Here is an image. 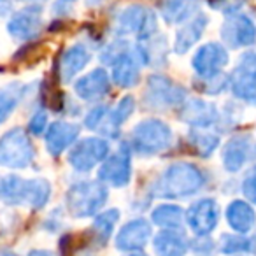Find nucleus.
<instances>
[{
  "instance_id": "f257e3e1",
  "label": "nucleus",
  "mask_w": 256,
  "mask_h": 256,
  "mask_svg": "<svg viewBox=\"0 0 256 256\" xmlns=\"http://www.w3.org/2000/svg\"><path fill=\"white\" fill-rule=\"evenodd\" d=\"M51 182L48 179H25L16 174H8L0 179V198L8 206H26L39 210L50 202Z\"/></svg>"
},
{
  "instance_id": "f03ea898",
  "label": "nucleus",
  "mask_w": 256,
  "mask_h": 256,
  "mask_svg": "<svg viewBox=\"0 0 256 256\" xmlns=\"http://www.w3.org/2000/svg\"><path fill=\"white\" fill-rule=\"evenodd\" d=\"M204 186V176L193 164L178 162L162 174L154 186V195L164 198H186Z\"/></svg>"
},
{
  "instance_id": "7ed1b4c3",
  "label": "nucleus",
  "mask_w": 256,
  "mask_h": 256,
  "mask_svg": "<svg viewBox=\"0 0 256 256\" xmlns=\"http://www.w3.org/2000/svg\"><path fill=\"white\" fill-rule=\"evenodd\" d=\"M36 160V148L25 128L14 126L0 136V167L23 170Z\"/></svg>"
},
{
  "instance_id": "20e7f679",
  "label": "nucleus",
  "mask_w": 256,
  "mask_h": 256,
  "mask_svg": "<svg viewBox=\"0 0 256 256\" xmlns=\"http://www.w3.org/2000/svg\"><path fill=\"white\" fill-rule=\"evenodd\" d=\"M67 209L74 218L95 216L107 202V188L104 182L82 181L76 182L67 192Z\"/></svg>"
},
{
  "instance_id": "39448f33",
  "label": "nucleus",
  "mask_w": 256,
  "mask_h": 256,
  "mask_svg": "<svg viewBox=\"0 0 256 256\" xmlns=\"http://www.w3.org/2000/svg\"><path fill=\"white\" fill-rule=\"evenodd\" d=\"M172 144V132L167 123L160 120H144L134 128L132 146L142 156L164 153Z\"/></svg>"
},
{
  "instance_id": "423d86ee",
  "label": "nucleus",
  "mask_w": 256,
  "mask_h": 256,
  "mask_svg": "<svg viewBox=\"0 0 256 256\" xmlns=\"http://www.w3.org/2000/svg\"><path fill=\"white\" fill-rule=\"evenodd\" d=\"M42 25L44 20L40 6H26L9 16L6 28H8L11 39L18 40V42H28L40 36Z\"/></svg>"
},
{
  "instance_id": "0eeeda50",
  "label": "nucleus",
  "mask_w": 256,
  "mask_h": 256,
  "mask_svg": "<svg viewBox=\"0 0 256 256\" xmlns=\"http://www.w3.org/2000/svg\"><path fill=\"white\" fill-rule=\"evenodd\" d=\"M109 153V144L98 137H88L72 146L68 153V164L76 172H90L100 162H104Z\"/></svg>"
},
{
  "instance_id": "6e6552de",
  "label": "nucleus",
  "mask_w": 256,
  "mask_h": 256,
  "mask_svg": "<svg viewBox=\"0 0 256 256\" xmlns=\"http://www.w3.org/2000/svg\"><path fill=\"white\" fill-rule=\"evenodd\" d=\"M120 34H134L139 40H148L156 34V18L142 6H128L118 18Z\"/></svg>"
},
{
  "instance_id": "1a4fd4ad",
  "label": "nucleus",
  "mask_w": 256,
  "mask_h": 256,
  "mask_svg": "<svg viewBox=\"0 0 256 256\" xmlns=\"http://www.w3.org/2000/svg\"><path fill=\"white\" fill-rule=\"evenodd\" d=\"M132 179V158L126 144H121L114 154L102 162L98 170V181L104 184L124 188Z\"/></svg>"
},
{
  "instance_id": "9d476101",
  "label": "nucleus",
  "mask_w": 256,
  "mask_h": 256,
  "mask_svg": "<svg viewBox=\"0 0 256 256\" xmlns=\"http://www.w3.org/2000/svg\"><path fill=\"white\" fill-rule=\"evenodd\" d=\"M186 92L181 86L174 84L165 76H151L148 79V90L144 93V102L153 109H165V107L178 106L184 100Z\"/></svg>"
},
{
  "instance_id": "9b49d317",
  "label": "nucleus",
  "mask_w": 256,
  "mask_h": 256,
  "mask_svg": "<svg viewBox=\"0 0 256 256\" xmlns=\"http://www.w3.org/2000/svg\"><path fill=\"white\" fill-rule=\"evenodd\" d=\"M230 88L237 98L256 104V53H246L230 76Z\"/></svg>"
},
{
  "instance_id": "f8f14e48",
  "label": "nucleus",
  "mask_w": 256,
  "mask_h": 256,
  "mask_svg": "<svg viewBox=\"0 0 256 256\" xmlns=\"http://www.w3.org/2000/svg\"><path fill=\"white\" fill-rule=\"evenodd\" d=\"M228 64V53L221 44L207 42L195 53L192 65L195 72L202 79H209L214 76H220L223 67Z\"/></svg>"
},
{
  "instance_id": "ddd939ff",
  "label": "nucleus",
  "mask_w": 256,
  "mask_h": 256,
  "mask_svg": "<svg viewBox=\"0 0 256 256\" xmlns=\"http://www.w3.org/2000/svg\"><path fill=\"white\" fill-rule=\"evenodd\" d=\"M221 37L230 48L251 46L256 40V25L246 14H230L221 26Z\"/></svg>"
},
{
  "instance_id": "4468645a",
  "label": "nucleus",
  "mask_w": 256,
  "mask_h": 256,
  "mask_svg": "<svg viewBox=\"0 0 256 256\" xmlns=\"http://www.w3.org/2000/svg\"><path fill=\"white\" fill-rule=\"evenodd\" d=\"M186 220L193 234L198 237H206L216 228L220 220V207L212 198H202L190 207Z\"/></svg>"
},
{
  "instance_id": "2eb2a0df",
  "label": "nucleus",
  "mask_w": 256,
  "mask_h": 256,
  "mask_svg": "<svg viewBox=\"0 0 256 256\" xmlns=\"http://www.w3.org/2000/svg\"><path fill=\"white\" fill-rule=\"evenodd\" d=\"M81 128L76 123L70 121H54L48 126L46 130V150L51 156H60L64 151H67L72 144L76 142V139L79 137Z\"/></svg>"
},
{
  "instance_id": "dca6fc26",
  "label": "nucleus",
  "mask_w": 256,
  "mask_h": 256,
  "mask_svg": "<svg viewBox=\"0 0 256 256\" xmlns=\"http://www.w3.org/2000/svg\"><path fill=\"white\" fill-rule=\"evenodd\" d=\"M151 237V224L142 218L128 221L116 237V248L120 251H139L148 244Z\"/></svg>"
},
{
  "instance_id": "f3484780",
  "label": "nucleus",
  "mask_w": 256,
  "mask_h": 256,
  "mask_svg": "<svg viewBox=\"0 0 256 256\" xmlns=\"http://www.w3.org/2000/svg\"><path fill=\"white\" fill-rule=\"evenodd\" d=\"M76 95L86 102H96L104 98L110 90V79L104 68H95L90 74L82 76L74 84Z\"/></svg>"
},
{
  "instance_id": "a211bd4d",
  "label": "nucleus",
  "mask_w": 256,
  "mask_h": 256,
  "mask_svg": "<svg viewBox=\"0 0 256 256\" xmlns=\"http://www.w3.org/2000/svg\"><path fill=\"white\" fill-rule=\"evenodd\" d=\"M90 58H92V54H90V51L82 44H76V46H70L68 50H65L60 54V62H58L60 81H72L76 78V74H79L88 65Z\"/></svg>"
},
{
  "instance_id": "6ab92c4d",
  "label": "nucleus",
  "mask_w": 256,
  "mask_h": 256,
  "mask_svg": "<svg viewBox=\"0 0 256 256\" xmlns=\"http://www.w3.org/2000/svg\"><path fill=\"white\" fill-rule=\"evenodd\" d=\"M181 120L196 128L209 126L218 120V109L214 107V104L206 102V100H186L181 109Z\"/></svg>"
},
{
  "instance_id": "aec40b11",
  "label": "nucleus",
  "mask_w": 256,
  "mask_h": 256,
  "mask_svg": "<svg viewBox=\"0 0 256 256\" xmlns=\"http://www.w3.org/2000/svg\"><path fill=\"white\" fill-rule=\"evenodd\" d=\"M140 68L132 51L128 50L112 64V81L120 88H132L139 82Z\"/></svg>"
},
{
  "instance_id": "412c9836",
  "label": "nucleus",
  "mask_w": 256,
  "mask_h": 256,
  "mask_svg": "<svg viewBox=\"0 0 256 256\" xmlns=\"http://www.w3.org/2000/svg\"><path fill=\"white\" fill-rule=\"evenodd\" d=\"M251 144L244 136H235L226 142L223 150V164L228 172H238L248 162Z\"/></svg>"
},
{
  "instance_id": "4be33fe9",
  "label": "nucleus",
  "mask_w": 256,
  "mask_h": 256,
  "mask_svg": "<svg viewBox=\"0 0 256 256\" xmlns=\"http://www.w3.org/2000/svg\"><path fill=\"white\" fill-rule=\"evenodd\" d=\"M226 221L237 234H248L256 223L254 209L244 200H234L226 207Z\"/></svg>"
},
{
  "instance_id": "5701e85b",
  "label": "nucleus",
  "mask_w": 256,
  "mask_h": 256,
  "mask_svg": "<svg viewBox=\"0 0 256 256\" xmlns=\"http://www.w3.org/2000/svg\"><path fill=\"white\" fill-rule=\"evenodd\" d=\"M28 86L23 82H9L0 86V126L12 116L22 100L25 98Z\"/></svg>"
},
{
  "instance_id": "b1692460",
  "label": "nucleus",
  "mask_w": 256,
  "mask_h": 256,
  "mask_svg": "<svg viewBox=\"0 0 256 256\" xmlns=\"http://www.w3.org/2000/svg\"><path fill=\"white\" fill-rule=\"evenodd\" d=\"M207 26V16L206 14H198L196 18H193L192 22H188V25L182 26L181 30H178L176 34V40H174V51L178 54H182L193 48L198 39L204 36V30Z\"/></svg>"
},
{
  "instance_id": "393cba45",
  "label": "nucleus",
  "mask_w": 256,
  "mask_h": 256,
  "mask_svg": "<svg viewBox=\"0 0 256 256\" xmlns=\"http://www.w3.org/2000/svg\"><path fill=\"white\" fill-rule=\"evenodd\" d=\"M134 109H136V100H134V96H124V98H121L120 104L114 107L112 112H109L106 118H104V121L100 123L98 128L102 130V132H106L107 136L116 137L120 126L128 120V118L132 116Z\"/></svg>"
},
{
  "instance_id": "a878e982",
  "label": "nucleus",
  "mask_w": 256,
  "mask_h": 256,
  "mask_svg": "<svg viewBox=\"0 0 256 256\" xmlns=\"http://www.w3.org/2000/svg\"><path fill=\"white\" fill-rule=\"evenodd\" d=\"M154 251L158 256H184L188 242L179 232L164 230L154 237Z\"/></svg>"
},
{
  "instance_id": "bb28decb",
  "label": "nucleus",
  "mask_w": 256,
  "mask_h": 256,
  "mask_svg": "<svg viewBox=\"0 0 256 256\" xmlns=\"http://www.w3.org/2000/svg\"><path fill=\"white\" fill-rule=\"evenodd\" d=\"M198 9V0H164L162 2V18L170 25L188 20Z\"/></svg>"
},
{
  "instance_id": "cd10ccee",
  "label": "nucleus",
  "mask_w": 256,
  "mask_h": 256,
  "mask_svg": "<svg viewBox=\"0 0 256 256\" xmlns=\"http://www.w3.org/2000/svg\"><path fill=\"white\" fill-rule=\"evenodd\" d=\"M153 223L158 226L165 228V230H176L179 232L182 228V221H184V210L179 206H172V204H164L158 206L151 214Z\"/></svg>"
},
{
  "instance_id": "c85d7f7f",
  "label": "nucleus",
  "mask_w": 256,
  "mask_h": 256,
  "mask_svg": "<svg viewBox=\"0 0 256 256\" xmlns=\"http://www.w3.org/2000/svg\"><path fill=\"white\" fill-rule=\"evenodd\" d=\"M118 220H120V210H118V209L104 210L100 216H96L92 232H93V235H95V238L102 246H106L107 240H109V237L112 235Z\"/></svg>"
},
{
  "instance_id": "c756f323",
  "label": "nucleus",
  "mask_w": 256,
  "mask_h": 256,
  "mask_svg": "<svg viewBox=\"0 0 256 256\" xmlns=\"http://www.w3.org/2000/svg\"><path fill=\"white\" fill-rule=\"evenodd\" d=\"M190 140H192L195 150L198 151L204 158L210 156L212 151L218 148V144H220V137L214 136V134H210V132H204V130H200V128H195V130L190 132Z\"/></svg>"
},
{
  "instance_id": "7c9ffc66",
  "label": "nucleus",
  "mask_w": 256,
  "mask_h": 256,
  "mask_svg": "<svg viewBox=\"0 0 256 256\" xmlns=\"http://www.w3.org/2000/svg\"><path fill=\"white\" fill-rule=\"evenodd\" d=\"M221 251L224 254H235V252L249 251V238L228 237V235H224L223 240H221Z\"/></svg>"
},
{
  "instance_id": "2f4dec72",
  "label": "nucleus",
  "mask_w": 256,
  "mask_h": 256,
  "mask_svg": "<svg viewBox=\"0 0 256 256\" xmlns=\"http://www.w3.org/2000/svg\"><path fill=\"white\" fill-rule=\"evenodd\" d=\"M48 130V112L44 109H37L32 114L28 121V130L26 132L32 134V136H42Z\"/></svg>"
},
{
  "instance_id": "473e14b6",
  "label": "nucleus",
  "mask_w": 256,
  "mask_h": 256,
  "mask_svg": "<svg viewBox=\"0 0 256 256\" xmlns=\"http://www.w3.org/2000/svg\"><path fill=\"white\" fill-rule=\"evenodd\" d=\"M242 193L249 202L256 204V167L249 170L244 181H242Z\"/></svg>"
},
{
  "instance_id": "72a5a7b5",
  "label": "nucleus",
  "mask_w": 256,
  "mask_h": 256,
  "mask_svg": "<svg viewBox=\"0 0 256 256\" xmlns=\"http://www.w3.org/2000/svg\"><path fill=\"white\" fill-rule=\"evenodd\" d=\"M107 107L106 106H98L95 107V109H92L88 112V116L84 118V124L88 128H92V130H96V128L100 126V123L104 121V118L107 116Z\"/></svg>"
},
{
  "instance_id": "f704fd0d",
  "label": "nucleus",
  "mask_w": 256,
  "mask_h": 256,
  "mask_svg": "<svg viewBox=\"0 0 256 256\" xmlns=\"http://www.w3.org/2000/svg\"><path fill=\"white\" fill-rule=\"evenodd\" d=\"M11 11V2L9 0H0V16L8 14Z\"/></svg>"
},
{
  "instance_id": "c9c22d12",
  "label": "nucleus",
  "mask_w": 256,
  "mask_h": 256,
  "mask_svg": "<svg viewBox=\"0 0 256 256\" xmlns=\"http://www.w3.org/2000/svg\"><path fill=\"white\" fill-rule=\"evenodd\" d=\"M28 256H54L51 251H46V249H34V251L28 252Z\"/></svg>"
},
{
  "instance_id": "e433bc0d",
  "label": "nucleus",
  "mask_w": 256,
  "mask_h": 256,
  "mask_svg": "<svg viewBox=\"0 0 256 256\" xmlns=\"http://www.w3.org/2000/svg\"><path fill=\"white\" fill-rule=\"evenodd\" d=\"M249 251L254 252V254H256V234L252 235L251 238H249Z\"/></svg>"
},
{
  "instance_id": "4c0bfd02",
  "label": "nucleus",
  "mask_w": 256,
  "mask_h": 256,
  "mask_svg": "<svg viewBox=\"0 0 256 256\" xmlns=\"http://www.w3.org/2000/svg\"><path fill=\"white\" fill-rule=\"evenodd\" d=\"M23 2H26L28 6H42V2H46V0H23Z\"/></svg>"
},
{
  "instance_id": "58836bf2",
  "label": "nucleus",
  "mask_w": 256,
  "mask_h": 256,
  "mask_svg": "<svg viewBox=\"0 0 256 256\" xmlns=\"http://www.w3.org/2000/svg\"><path fill=\"white\" fill-rule=\"evenodd\" d=\"M0 256H18V254L12 251H8V249H0Z\"/></svg>"
},
{
  "instance_id": "ea45409f",
  "label": "nucleus",
  "mask_w": 256,
  "mask_h": 256,
  "mask_svg": "<svg viewBox=\"0 0 256 256\" xmlns=\"http://www.w3.org/2000/svg\"><path fill=\"white\" fill-rule=\"evenodd\" d=\"M128 256H146V254H128Z\"/></svg>"
},
{
  "instance_id": "a19ab883",
  "label": "nucleus",
  "mask_w": 256,
  "mask_h": 256,
  "mask_svg": "<svg viewBox=\"0 0 256 256\" xmlns=\"http://www.w3.org/2000/svg\"><path fill=\"white\" fill-rule=\"evenodd\" d=\"M67 2H70V0H67Z\"/></svg>"
}]
</instances>
